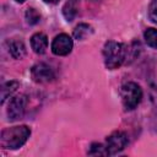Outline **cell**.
Masks as SVG:
<instances>
[{
    "mask_svg": "<svg viewBox=\"0 0 157 157\" xmlns=\"http://www.w3.org/2000/svg\"><path fill=\"white\" fill-rule=\"evenodd\" d=\"M29 135H31V130L26 125L7 128L1 132L0 144L4 148L16 150V148H20L27 141Z\"/></svg>",
    "mask_w": 157,
    "mask_h": 157,
    "instance_id": "1",
    "label": "cell"
},
{
    "mask_svg": "<svg viewBox=\"0 0 157 157\" xmlns=\"http://www.w3.org/2000/svg\"><path fill=\"white\" fill-rule=\"evenodd\" d=\"M126 49L121 43L109 40L104 44L103 48V56H104V64L107 69L114 70L118 69L126 58Z\"/></svg>",
    "mask_w": 157,
    "mask_h": 157,
    "instance_id": "2",
    "label": "cell"
},
{
    "mask_svg": "<svg viewBox=\"0 0 157 157\" xmlns=\"http://www.w3.org/2000/svg\"><path fill=\"white\" fill-rule=\"evenodd\" d=\"M120 96L123 104L125 109L131 110L137 107V104L141 102L142 98V91L141 87L135 82H128L124 83L120 88Z\"/></svg>",
    "mask_w": 157,
    "mask_h": 157,
    "instance_id": "3",
    "label": "cell"
},
{
    "mask_svg": "<svg viewBox=\"0 0 157 157\" xmlns=\"http://www.w3.org/2000/svg\"><path fill=\"white\" fill-rule=\"evenodd\" d=\"M128 145V136L123 131H114L107 137L105 151L108 155H114L123 151Z\"/></svg>",
    "mask_w": 157,
    "mask_h": 157,
    "instance_id": "4",
    "label": "cell"
},
{
    "mask_svg": "<svg viewBox=\"0 0 157 157\" xmlns=\"http://www.w3.org/2000/svg\"><path fill=\"white\" fill-rule=\"evenodd\" d=\"M31 75H32V78H33L36 82H39V83L50 82V81H53L54 77H55L53 69H52L49 65L44 64V63L36 64V65L31 69Z\"/></svg>",
    "mask_w": 157,
    "mask_h": 157,
    "instance_id": "5",
    "label": "cell"
},
{
    "mask_svg": "<svg viewBox=\"0 0 157 157\" xmlns=\"http://www.w3.org/2000/svg\"><path fill=\"white\" fill-rule=\"evenodd\" d=\"M26 104L27 99L23 94L16 96L10 101L9 108H7V117L10 120H17L23 117L25 110H26Z\"/></svg>",
    "mask_w": 157,
    "mask_h": 157,
    "instance_id": "6",
    "label": "cell"
},
{
    "mask_svg": "<svg viewBox=\"0 0 157 157\" xmlns=\"http://www.w3.org/2000/svg\"><path fill=\"white\" fill-rule=\"evenodd\" d=\"M72 45L74 43H72V39L69 37V34L61 33L53 39L52 52L55 55H67L71 52Z\"/></svg>",
    "mask_w": 157,
    "mask_h": 157,
    "instance_id": "7",
    "label": "cell"
},
{
    "mask_svg": "<svg viewBox=\"0 0 157 157\" xmlns=\"http://www.w3.org/2000/svg\"><path fill=\"white\" fill-rule=\"evenodd\" d=\"M31 47L37 54H43L48 48V38L44 33H36L31 38Z\"/></svg>",
    "mask_w": 157,
    "mask_h": 157,
    "instance_id": "8",
    "label": "cell"
},
{
    "mask_svg": "<svg viewBox=\"0 0 157 157\" xmlns=\"http://www.w3.org/2000/svg\"><path fill=\"white\" fill-rule=\"evenodd\" d=\"M9 50L15 59H22L26 55V45L18 39H13L9 43Z\"/></svg>",
    "mask_w": 157,
    "mask_h": 157,
    "instance_id": "9",
    "label": "cell"
},
{
    "mask_svg": "<svg viewBox=\"0 0 157 157\" xmlns=\"http://www.w3.org/2000/svg\"><path fill=\"white\" fill-rule=\"evenodd\" d=\"M77 2L78 0H69L63 7V13L67 21H72L77 13Z\"/></svg>",
    "mask_w": 157,
    "mask_h": 157,
    "instance_id": "10",
    "label": "cell"
},
{
    "mask_svg": "<svg viewBox=\"0 0 157 157\" xmlns=\"http://www.w3.org/2000/svg\"><path fill=\"white\" fill-rule=\"evenodd\" d=\"M92 33V27L87 23H80L75 29H74V37L76 39H85L87 36Z\"/></svg>",
    "mask_w": 157,
    "mask_h": 157,
    "instance_id": "11",
    "label": "cell"
},
{
    "mask_svg": "<svg viewBox=\"0 0 157 157\" xmlns=\"http://www.w3.org/2000/svg\"><path fill=\"white\" fill-rule=\"evenodd\" d=\"M17 87H18V82H16V81H9V82H6L2 86V88H1V103H4L6 101V98L10 97L17 90Z\"/></svg>",
    "mask_w": 157,
    "mask_h": 157,
    "instance_id": "12",
    "label": "cell"
},
{
    "mask_svg": "<svg viewBox=\"0 0 157 157\" xmlns=\"http://www.w3.org/2000/svg\"><path fill=\"white\" fill-rule=\"evenodd\" d=\"M144 37H145L146 43H147L151 48L157 49V29H155V28H148V29H146L145 33H144Z\"/></svg>",
    "mask_w": 157,
    "mask_h": 157,
    "instance_id": "13",
    "label": "cell"
},
{
    "mask_svg": "<svg viewBox=\"0 0 157 157\" xmlns=\"http://www.w3.org/2000/svg\"><path fill=\"white\" fill-rule=\"evenodd\" d=\"M26 20L29 25H36L37 22H39L40 15L36 9L31 7V9H27V11H26Z\"/></svg>",
    "mask_w": 157,
    "mask_h": 157,
    "instance_id": "14",
    "label": "cell"
},
{
    "mask_svg": "<svg viewBox=\"0 0 157 157\" xmlns=\"http://www.w3.org/2000/svg\"><path fill=\"white\" fill-rule=\"evenodd\" d=\"M148 16L155 23H157V0L151 1L150 7H148Z\"/></svg>",
    "mask_w": 157,
    "mask_h": 157,
    "instance_id": "15",
    "label": "cell"
},
{
    "mask_svg": "<svg viewBox=\"0 0 157 157\" xmlns=\"http://www.w3.org/2000/svg\"><path fill=\"white\" fill-rule=\"evenodd\" d=\"M104 148L105 147L103 145H101V144H93L91 146L90 153L91 155H104V153H107V151H104Z\"/></svg>",
    "mask_w": 157,
    "mask_h": 157,
    "instance_id": "16",
    "label": "cell"
},
{
    "mask_svg": "<svg viewBox=\"0 0 157 157\" xmlns=\"http://www.w3.org/2000/svg\"><path fill=\"white\" fill-rule=\"evenodd\" d=\"M45 2H49V4H56L59 0H44Z\"/></svg>",
    "mask_w": 157,
    "mask_h": 157,
    "instance_id": "17",
    "label": "cell"
},
{
    "mask_svg": "<svg viewBox=\"0 0 157 157\" xmlns=\"http://www.w3.org/2000/svg\"><path fill=\"white\" fill-rule=\"evenodd\" d=\"M16 1H17V2H20V4H21V2H25V1H26V0H16Z\"/></svg>",
    "mask_w": 157,
    "mask_h": 157,
    "instance_id": "18",
    "label": "cell"
},
{
    "mask_svg": "<svg viewBox=\"0 0 157 157\" xmlns=\"http://www.w3.org/2000/svg\"><path fill=\"white\" fill-rule=\"evenodd\" d=\"M92 1H99V0H92Z\"/></svg>",
    "mask_w": 157,
    "mask_h": 157,
    "instance_id": "19",
    "label": "cell"
}]
</instances>
